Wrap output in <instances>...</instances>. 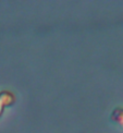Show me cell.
<instances>
[{
	"instance_id": "7a4b0ae2",
	"label": "cell",
	"mask_w": 123,
	"mask_h": 133,
	"mask_svg": "<svg viewBox=\"0 0 123 133\" xmlns=\"http://www.w3.org/2000/svg\"><path fill=\"white\" fill-rule=\"evenodd\" d=\"M111 119L123 128V108H115L111 115Z\"/></svg>"
},
{
	"instance_id": "6da1fadb",
	"label": "cell",
	"mask_w": 123,
	"mask_h": 133,
	"mask_svg": "<svg viewBox=\"0 0 123 133\" xmlns=\"http://www.w3.org/2000/svg\"><path fill=\"white\" fill-rule=\"evenodd\" d=\"M15 103V97L11 92L8 91H2L0 92V117L3 112L4 107L11 106Z\"/></svg>"
}]
</instances>
